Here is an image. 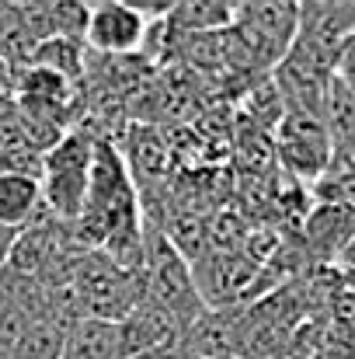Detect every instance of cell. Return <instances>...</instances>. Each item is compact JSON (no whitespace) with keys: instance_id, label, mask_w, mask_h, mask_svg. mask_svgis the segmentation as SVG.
<instances>
[{"instance_id":"cell-1","label":"cell","mask_w":355,"mask_h":359,"mask_svg":"<svg viewBox=\"0 0 355 359\" xmlns=\"http://www.w3.org/2000/svg\"><path fill=\"white\" fill-rule=\"evenodd\" d=\"M91 161L95 150L88 147V140L70 136L49 147L46 161H42V206L56 217H81L84 213V199H88V185H91Z\"/></svg>"},{"instance_id":"cell-2","label":"cell","mask_w":355,"mask_h":359,"mask_svg":"<svg viewBox=\"0 0 355 359\" xmlns=\"http://www.w3.org/2000/svg\"><path fill=\"white\" fill-rule=\"evenodd\" d=\"M355 39V0L338 4H300V32H296V49L324 63L328 70H338V60L345 46Z\"/></svg>"},{"instance_id":"cell-3","label":"cell","mask_w":355,"mask_h":359,"mask_svg":"<svg viewBox=\"0 0 355 359\" xmlns=\"http://www.w3.org/2000/svg\"><path fill=\"white\" fill-rule=\"evenodd\" d=\"M143 258H146V283H150L146 300L167 307L185 328L199 321L202 314H195L199 297L192 286V272H188V262L174 251V244L157 238L150 248H143Z\"/></svg>"},{"instance_id":"cell-4","label":"cell","mask_w":355,"mask_h":359,"mask_svg":"<svg viewBox=\"0 0 355 359\" xmlns=\"http://www.w3.org/2000/svg\"><path fill=\"white\" fill-rule=\"evenodd\" d=\"M185 325L160 304L139 300L122 321H118V339H122V359H146V356H174L185 346Z\"/></svg>"},{"instance_id":"cell-5","label":"cell","mask_w":355,"mask_h":359,"mask_svg":"<svg viewBox=\"0 0 355 359\" xmlns=\"http://www.w3.org/2000/svg\"><path fill=\"white\" fill-rule=\"evenodd\" d=\"M331 150H335V143L328 136V126L317 116L286 112L279 119V154L289 171H296L303 178H317V175H324Z\"/></svg>"},{"instance_id":"cell-6","label":"cell","mask_w":355,"mask_h":359,"mask_svg":"<svg viewBox=\"0 0 355 359\" xmlns=\"http://www.w3.org/2000/svg\"><path fill=\"white\" fill-rule=\"evenodd\" d=\"M146 35V21L125 4V0H102L91 4L88 11V28H84V42L95 46L98 53L122 56L143 46Z\"/></svg>"},{"instance_id":"cell-7","label":"cell","mask_w":355,"mask_h":359,"mask_svg":"<svg viewBox=\"0 0 355 359\" xmlns=\"http://www.w3.org/2000/svg\"><path fill=\"white\" fill-rule=\"evenodd\" d=\"M42 178L25 171H0V231L21 234L39 220Z\"/></svg>"},{"instance_id":"cell-8","label":"cell","mask_w":355,"mask_h":359,"mask_svg":"<svg viewBox=\"0 0 355 359\" xmlns=\"http://www.w3.org/2000/svg\"><path fill=\"white\" fill-rule=\"evenodd\" d=\"M63 359H122V339L118 325L105 318H74L67 328Z\"/></svg>"},{"instance_id":"cell-9","label":"cell","mask_w":355,"mask_h":359,"mask_svg":"<svg viewBox=\"0 0 355 359\" xmlns=\"http://www.w3.org/2000/svg\"><path fill=\"white\" fill-rule=\"evenodd\" d=\"M234 18L237 4H227V0H185V4H174L167 21L181 35H216L223 28H234Z\"/></svg>"},{"instance_id":"cell-10","label":"cell","mask_w":355,"mask_h":359,"mask_svg":"<svg viewBox=\"0 0 355 359\" xmlns=\"http://www.w3.org/2000/svg\"><path fill=\"white\" fill-rule=\"evenodd\" d=\"M321 122L328 126V136H331L335 147H352L355 143V88H349L338 74L328 81Z\"/></svg>"},{"instance_id":"cell-11","label":"cell","mask_w":355,"mask_h":359,"mask_svg":"<svg viewBox=\"0 0 355 359\" xmlns=\"http://www.w3.org/2000/svg\"><path fill=\"white\" fill-rule=\"evenodd\" d=\"M32 67H42V70L60 74L63 81H74L81 74V39L53 35V39L39 42L35 56H32Z\"/></svg>"},{"instance_id":"cell-12","label":"cell","mask_w":355,"mask_h":359,"mask_svg":"<svg viewBox=\"0 0 355 359\" xmlns=\"http://www.w3.org/2000/svg\"><path fill=\"white\" fill-rule=\"evenodd\" d=\"M146 359H174V356H146Z\"/></svg>"},{"instance_id":"cell-13","label":"cell","mask_w":355,"mask_h":359,"mask_svg":"<svg viewBox=\"0 0 355 359\" xmlns=\"http://www.w3.org/2000/svg\"><path fill=\"white\" fill-rule=\"evenodd\" d=\"M11 359H28V356H11Z\"/></svg>"}]
</instances>
